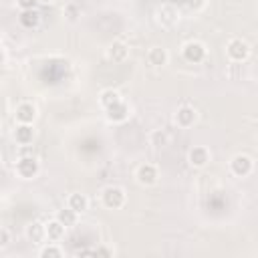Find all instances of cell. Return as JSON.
<instances>
[{
    "instance_id": "1",
    "label": "cell",
    "mask_w": 258,
    "mask_h": 258,
    "mask_svg": "<svg viewBox=\"0 0 258 258\" xmlns=\"http://www.w3.org/2000/svg\"><path fill=\"white\" fill-rule=\"evenodd\" d=\"M127 202V194L121 185H105L101 191V204L107 210H121Z\"/></svg>"
},
{
    "instance_id": "2",
    "label": "cell",
    "mask_w": 258,
    "mask_h": 258,
    "mask_svg": "<svg viewBox=\"0 0 258 258\" xmlns=\"http://www.w3.org/2000/svg\"><path fill=\"white\" fill-rule=\"evenodd\" d=\"M40 171V161L34 155H20L14 163V173L20 179H34Z\"/></svg>"
},
{
    "instance_id": "3",
    "label": "cell",
    "mask_w": 258,
    "mask_h": 258,
    "mask_svg": "<svg viewBox=\"0 0 258 258\" xmlns=\"http://www.w3.org/2000/svg\"><path fill=\"white\" fill-rule=\"evenodd\" d=\"M155 20L161 28H173L177 22H179V10L175 4L171 2H163L157 6L155 10Z\"/></svg>"
},
{
    "instance_id": "4",
    "label": "cell",
    "mask_w": 258,
    "mask_h": 258,
    "mask_svg": "<svg viewBox=\"0 0 258 258\" xmlns=\"http://www.w3.org/2000/svg\"><path fill=\"white\" fill-rule=\"evenodd\" d=\"M230 171L236 177H248L254 171V159L248 153H236L230 159Z\"/></svg>"
},
{
    "instance_id": "5",
    "label": "cell",
    "mask_w": 258,
    "mask_h": 258,
    "mask_svg": "<svg viewBox=\"0 0 258 258\" xmlns=\"http://www.w3.org/2000/svg\"><path fill=\"white\" fill-rule=\"evenodd\" d=\"M226 54L234 62H244L250 56V44L244 38H232L226 44Z\"/></svg>"
},
{
    "instance_id": "6",
    "label": "cell",
    "mask_w": 258,
    "mask_h": 258,
    "mask_svg": "<svg viewBox=\"0 0 258 258\" xmlns=\"http://www.w3.org/2000/svg\"><path fill=\"white\" fill-rule=\"evenodd\" d=\"M206 54H208V48H206V44L200 42V40H187V42L181 46V56H183L187 62H191V64L202 62V60L206 58Z\"/></svg>"
},
{
    "instance_id": "7",
    "label": "cell",
    "mask_w": 258,
    "mask_h": 258,
    "mask_svg": "<svg viewBox=\"0 0 258 258\" xmlns=\"http://www.w3.org/2000/svg\"><path fill=\"white\" fill-rule=\"evenodd\" d=\"M157 179H159L157 165H153V163H141V165H137V169H135V181L139 185L151 187V185L157 183Z\"/></svg>"
},
{
    "instance_id": "8",
    "label": "cell",
    "mask_w": 258,
    "mask_h": 258,
    "mask_svg": "<svg viewBox=\"0 0 258 258\" xmlns=\"http://www.w3.org/2000/svg\"><path fill=\"white\" fill-rule=\"evenodd\" d=\"M198 121V111L196 107L191 105H179L175 115H173V123L179 127V129H189L194 127V123Z\"/></svg>"
},
{
    "instance_id": "9",
    "label": "cell",
    "mask_w": 258,
    "mask_h": 258,
    "mask_svg": "<svg viewBox=\"0 0 258 258\" xmlns=\"http://www.w3.org/2000/svg\"><path fill=\"white\" fill-rule=\"evenodd\" d=\"M12 139L20 147H28L34 141V125L32 123H16L12 129Z\"/></svg>"
},
{
    "instance_id": "10",
    "label": "cell",
    "mask_w": 258,
    "mask_h": 258,
    "mask_svg": "<svg viewBox=\"0 0 258 258\" xmlns=\"http://www.w3.org/2000/svg\"><path fill=\"white\" fill-rule=\"evenodd\" d=\"M36 117H38V111L30 101H22L14 109V123H34Z\"/></svg>"
},
{
    "instance_id": "11",
    "label": "cell",
    "mask_w": 258,
    "mask_h": 258,
    "mask_svg": "<svg viewBox=\"0 0 258 258\" xmlns=\"http://www.w3.org/2000/svg\"><path fill=\"white\" fill-rule=\"evenodd\" d=\"M210 149L206 145H194L189 151H187V163L196 169H202L210 163Z\"/></svg>"
},
{
    "instance_id": "12",
    "label": "cell",
    "mask_w": 258,
    "mask_h": 258,
    "mask_svg": "<svg viewBox=\"0 0 258 258\" xmlns=\"http://www.w3.org/2000/svg\"><path fill=\"white\" fill-rule=\"evenodd\" d=\"M107 58H109L111 62H115V64L125 62V60L129 58V46H127V42H123V40H113V42L109 44V48H107Z\"/></svg>"
},
{
    "instance_id": "13",
    "label": "cell",
    "mask_w": 258,
    "mask_h": 258,
    "mask_svg": "<svg viewBox=\"0 0 258 258\" xmlns=\"http://www.w3.org/2000/svg\"><path fill=\"white\" fill-rule=\"evenodd\" d=\"M105 117L109 123H125L129 119V105L125 101H119L109 109H105Z\"/></svg>"
},
{
    "instance_id": "14",
    "label": "cell",
    "mask_w": 258,
    "mask_h": 258,
    "mask_svg": "<svg viewBox=\"0 0 258 258\" xmlns=\"http://www.w3.org/2000/svg\"><path fill=\"white\" fill-rule=\"evenodd\" d=\"M145 58H147V62H149L151 67L161 69V67H165V64L169 62V52H167V48H163V46L155 44V46H151V48L147 50Z\"/></svg>"
},
{
    "instance_id": "15",
    "label": "cell",
    "mask_w": 258,
    "mask_h": 258,
    "mask_svg": "<svg viewBox=\"0 0 258 258\" xmlns=\"http://www.w3.org/2000/svg\"><path fill=\"white\" fill-rule=\"evenodd\" d=\"M24 234H26V238H28L32 244H44V242H46V228H44V222H40V220L30 222V224L26 226Z\"/></svg>"
},
{
    "instance_id": "16",
    "label": "cell",
    "mask_w": 258,
    "mask_h": 258,
    "mask_svg": "<svg viewBox=\"0 0 258 258\" xmlns=\"http://www.w3.org/2000/svg\"><path fill=\"white\" fill-rule=\"evenodd\" d=\"M44 228H46V240H50V242H58V240H62V238H64L67 226H64L60 220L52 218V220L44 222Z\"/></svg>"
},
{
    "instance_id": "17",
    "label": "cell",
    "mask_w": 258,
    "mask_h": 258,
    "mask_svg": "<svg viewBox=\"0 0 258 258\" xmlns=\"http://www.w3.org/2000/svg\"><path fill=\"white\" fill-rule=\"evenodd\" d=\"M67 206L73 208L77 214H85L89 210V198L81 191H73L69 198H67Z\"/></svg>"
},
{
    "instance_id": "18",
    "label": "cell",
    "mask_w": 258,
    "mask_h": 258,
    "mask_svg": "<svg viewBox=\"0 0 258 258\" xmlns=\"http://www.w3.org/2000/svg\"><path fill=\"white\" fill-rule=\"evenodd\" d=\"M38 258H62L64 256V250L56 244V242H44V244H40V248H38Z\"/></svg>"
},
{
    "instance_id": "19",
    "label": "cell",
    "mask_w": 258,
    "mask_h": 258,
    "mask_svg": "<svg viewBox=\"0 0 258 258\" xmlns=\"http://www.w3.org/2000/svg\"><path fill=\"white\" fill-rule=\"evenodd\" d=\"M119 101H123V97H121V93L115 91V89H103V91L99 93V105H101L103 109H109L111 105H115V103H119Z\"/></svg>"
},
{
    "instance_id": "20",
    "label": "cell",
    "mask_w": 258,
    "mask_h": 258,
    "mask_svg": "<svg viewBox=\"0 0 258 258\" xmlns=\"http://www.w3.org/2000/svg\"><path fill=\"white\" fill-rule=\"evenodd\" d=\"M79 216H81V214H77V212H75L73 208H69V206L60 208V210H58V212L54 214V218H56V220H60V222H62V224H64L67 228H73V226L77 224Z\"/></svg>"
},
{
    "instance_id": "21",
    "label": "cell",
    "mask_w": 258,
    "mask_h": 258,
    "mask_svg": "<svg viewBox=\"0 0 258 258\" xmlns=\"http://www.w3.org/2000/svg\"><path fill=\"white\" fill-rule=\"evenodd\" d=\"M147 141H149V145H153V147H163V145H167L169 135H167L163 129H153V131L147 135Z\"/></svg>"
},
{
    "instance_id": "22",
    "label": "cell",
    "mask_w": 258,
    "mask_h": 258,
    "mask_svg": "<svg viewBox=\"0 0 258 258\" xmlns=\"http://www.w3.org/2000/svg\"><path fill=\"white\" fill-rule=\"evenodd\" d=\"M38 18H40V14L36 12V8H34V10H22V14H20V22H22L26 28L36 26V24H38Z\"/></svg>"
},
{
    "instance_id": "23",
    "label": "cell",
    "mask_w": 258,
    "mask_h": 258,
    "mask_svg": "<svg viewBox=\"0 0 258 258\" xmlns=\"http://www.w3.org/2000/svg\"><path fill=\"white\" fill-rule=\"evenodd\" d=\"M12 242V236H10V230L8 228H0V250L8 248Z\"/></svg>"
},
{
    "instance_id": "24",
    "label": "cell",
    "mask_w": 258,
    "mask_h": 258,
    "mask_svg": "<svg viewBox=\"0 0 258 258\" xmlns=\"http://www.w3.org/2000/svg\"><path fill=\"white\" fill-rule=\"evenodd\" d=\"M79 14H81V8H79L77 4H67V8H64V16H67L69 20H77Z\"/></svg>"
},
{
    "instance_id": "25",
    "label": "cell",
    "mask_w": 258,
    "mask_h": 258,
    "mask_svg": "<svg viewBox=\"0 0 258 258\" xmlns=\"http://www.w3.org/2000/svg\"><path fill=\"white\" fill-rule=\"evenodd\" d=\"M95 256L113 258V256H115V250H113V248H109V246H97V248H95Z\"/></svg>"
},
{
    "instance_id": "26",
    "label": "cell",
    "mask_w": 258,
    "mask_h": 258,
    "mask_svg": "<svg viewBox=\"0 0 258 258\" xmlns=\"http://www.w3.org/2000/svg\"><path fill=\"white\" fill-rule=\"evenodd\" d=\"M38 4V0H16V6L20 10H34Z\"/></svg>"
}]
</instances>
